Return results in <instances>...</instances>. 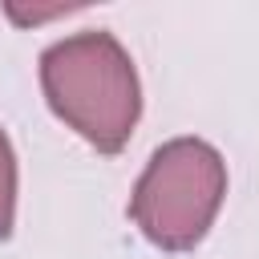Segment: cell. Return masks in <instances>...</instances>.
<instances>
[{
	"label": "cell",
	"mask_w": 259,
	"mask_h": 259,
	"mask_svg": "<svg viewBox=\"0 0 259 259\" xmlns=\"http://www.w3.org/2000/svg\"><path fill=\"white\" fill-rule=\"evenodd\" d=\"M40 89L53 113L101 154H117L142 117L138 69L105 28L49 45L40 53Z\"/></svg>",
	"instance_id": "cell-1"
},
{
	"label": "cell",
	"mask_w": 259,
	"mask_h": 259,
	"mask_svg": "<svg viewBox=\"0 0 259 259\" xmlns=\"http://www.w3.org/2000/svg\"><path fill=\"white\" fill-rule=\"evenodd\" d=\"M227 194V162L202 138L158 146L130 194L134 227L162 251H190L206 239Z\"/></svg>",
	"instance_id": "cell-2"
},
{
	"label": "cell",
	"mask_w": 259,
	"mask_h": 259,
	"mask_svg": "<svg viewBox=\"0 0 259 259\" xmlns=\"http://www.w3.org/2000/svg\"><path fill=\"white\" fill-rule=\"evenodd\" d=\"M12 223H16V154L8 134L0 130V239L12 235Z\"/></svg>",
	"instance_id": "cell-3"
}]
</instances>
